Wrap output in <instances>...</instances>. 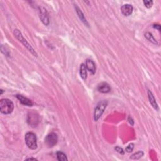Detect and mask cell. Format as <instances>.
<instances>
[{
    "label": "cell",
    "instance_id": "1",
    "mask_svg": "<svg viewBox=\"0 0 161 161\" xmlns=\"http://www.w3.org/2000/svg\"><path fill=\"white\" fill-rule=\"evenodd\" d=\"M14 109V104L11 100L2 99L0 101V111L3 114L8 115L12 113Z\"/></svg>",
    "mask_w": 161,
    "mask_h": 161
},
{
    "label": "cell",
    "instance_id": "2",
    "mask_svg": "<svg viewBox=\"0 0 161 161\" xmlns=\"http://www.w3.org/2000/svg\"><path fill=\"white\" fill-rule=\"evenodd\" d=\"M25 143L29 149L34 150L37 148V139L36 135L32 132H28L25 135Z\"/></svg>",
    "mask_w": 161,
    "mask_h": 161
},
{
    "label": "cell",
    "instance_id": "3",
    "mask_svg": "<svg viewBox=\"0 0 161 161\" xmlns=\"http://www.w3.org/2000/svg\"><path fill=\"white\" fill-rule=\"evenodd\" d=\"M13 33H14L15 36L16 37V38H17L20 42H22V44L24 45L25 47L31 52L32 54H34L35 56H37V54L36 53L35 51H34V49L32 48V46L28 43V42L25 40L24 37H23L22 33L20 32L18 29L15 30Z\"/></svg>",
    "mask_w": 161,
    "mask_h": 161
},
{
    "label": "cell",
    "instance_id": "4",
    "mask_svg": "<svg viewBox=\"0 0 161 161\" xmlns=\"http://www.w3.org/2000/svg\"><path fill=\"white\" fill-rule=\"evenodd\" d=\"M108 102L106 101H102L97 104V106L94 110V121H98V119L102 115L104 110L106 109Z\"/></svg>",
    "mask_w": 161,
    "mask_h": 161
},
{
    "label": "cell",
    "instance_id": "5",
    "mask_svg": "<svg viewBox=\"0 0 161 161\" xmlns=\"http://www.w3.org/2000/svg\"><path fill=\"white\" fill-rule=\"evenodd\" d=\"M58 137L55 133H51L45 138V143L49 147H52L57 144Z\"/></svg>",
    "mask_w": 161,
    "mask_h": 161
},
{
    "label": "cell",
    "instance_id": "6",
    "mask_svg": "<svg viewBox=\"0 0 161 161\" xmlns=\"http://www.w3.org/2000/svg\"><path fill=\"white\" fill-rule=\"evenodd\" d=\"M39 122L38 115L35 113H29L27 117V123L32 127H37Z\"/></svg>",
    "mask_w": 161,
    "mask_h": 161
},
{
    "label": "cell",
    "instance_id": "7",
    "mask_svg": "<svg viewBox=\"0 0 161 161\" xmlns=\"http://www.w3.org/2000/svg\"><path fill=\"white\" fill-rule=\"evenodd\" d=\"M39 14H40V18L43 24L45 25H48L49 24V16L47 9L43 6H40Z\"/></svg>",
    "mask_w": 161,
    "mask_h": 161
},
{
    "label": "cell",
    "instance_id": "8",
    "mask_svg": "<svg viewBox=\"0 0 161 161\" xmlns=\"http://www.w3.org/2000/svg\"><path fill=\"white\" fill-rule=\"evenodd\" d=\"M133 10V6L129 4L124 5L121 6V11L125 16H130L132 13Z\"/></svg>",
    "mask_w": 161,
    "mask_h": 161
},
{
    "label": "cell",
    "instance_id": "9",
    "mask_svg": "<svg viewBox=\"0 0 161 161\" xmlns=\"http://www.w3.org/2000/svg\"><path fill=\"white\" fill-rule=\"evenodd\" d=\"M98 90L100 93H108L111 91V88L110 85L106 83H101L98 85Z\"/></svg>",
    "mask_w": 161,
    "mask_h": 161
},
{
    "label": "cell",
    "instance_id": "10",
    "mask_svg": "<svg viewBox=\"0 0 161 161\" xmlns=\"http://www.w3.org/2000/svg\"><path fill=\"white\" fill-rule=\"evenodd\" d=\"M86 65L87 69L93 74L96 73V64L93 61L88 59L86 61V65Z\"/></svg>",
    "mask_w": 161,
    "mask_h": 161
},
{
    "label": "cell",
    "instance_id": "11",
    "mask_svg": "<svg viewBox=\"0 0 161 161\" xmlns=\"http://www.w3.org/2000/svg\"><path fill=\"white\" fill-rule=\"evenodd\" d=\"M16 96L17 98V99L20 101V102L22 104L28 106H32L33 105V103L32 102V101L28 99L27 98H25L24 96H22V95H19V94H17Z\"/></svg>",
    "mask_w": 161,
    "mask_h": 161
},
{
    "label": "cell",
    "instance_id": "12",
    "mask_svg": "<svg viewBox=\"0 0 161 161\" xmlns=\"http://www.w3.org/2000/svg\"><path fill=\"white\" fill-rule=\"evenodd\" d=\"M148 96H149V101H150V103L151 105H152V106H153L154 109L156 110H159L158 105H157V104L156 103L155 98H154L152 93L150 90H148Z\"/></svg>",
    "mask_w": 161,
    "mask_h": 161
},
{
    "label": "cell",
    "instance_id": "13",
    "mask_svg": "<svg viewBox=\"0 0 161 161\" xmlns=\"http://www.w3.org/2000/svg\"><path fill=\"white\" fill-rule=\"evenodd\" d=\"M80 75L82 79L84 80H86L87 78V69L86 65L84 64H82L80 66Z\"/></svg>",
    "mask_w": 161,
    "mask_h": 161
},
{
    "label": "cell",
    "instance_id": "14",
    "mask_svg": "<svg viewBox=\"0 0 161 161\" xmlns=\"http://www.w3.org/2000/svg\"><path fill=\"white\" fill-rule=\"evenodd\" d=\"M75 10H76L77 13V15L79 16V18L81 19V20L83 22L85 25H86L87 26H88V22L86 20V19L84 18V15L83 13V12L81 11V9L79 8L77 6H75Z\"/></svg>",
    "mask_w": 161,
    "mask_h": 161
},
{
    "label": "cell",
    "instance_id": "15",
    "mask_svg": "<svg viewBox=\"0 0 161 161\" xmlns=\"http://www.w3.org/2000/svg\"><path fill=\"white\" fill-rule=\"evenodd\" d=\"M145 37L151 43H152L154 44H157V42L154 37H153V35L150 34V32H146L145 34Z\"/></svg>",
    "mask_w": 161,
    "mask_h": 161
},
{
    "label": "cell",
    "instance_id": "16",
    "mask_svg": "<svg viewBox=\"0 0 161 161\" xmlns=\"http://www.w3.org/2000/svg\"><path fill=\"white\" fill-rule=\"evenodd\" d=\"M57 159L60 161H65L67 160V158L65 154H64L63 152H61V151H59L57 152Z\"/></svg>",
    "mask_w": 161,
    "mask_h": 161
},
{
    "label": "cell",
    "instance_id": "17",
    "mask_svg": "<svg viewBox=\"0 0 161 161\" xmlns=\"http://www.w3.org/2000/svg\"><path fill=\"white\" fill-rule=\"evenodd\" d=\"M143 156V152L142 151H139L136 153H135L134 154L130 157V159H139L140 157H142Z\"/></svg>",
    "mask_w": 161,
    "mask_h": 161
},
{
    "label": "cell",
    "instance_id": "18",
    "mask_svg": "<svg viewBox=\"0 0 161 161\" xmlns=\"http://www.w3.org/2000/svg\"><path fill=\"white\" fill-rule=\"evenodd\" d=\"M143 3L145 5L146 7L147 8H150L153 5V1H150V0H146V1H143Z\"/></svg>",
    "mask_w": 161,
    "mask_h": 161
},
{
    "label": "cell",
    "instance_id": "19",
    "mask_svg": "<svg viewBox=\"0 0 161 161\" xmlns=\"http://www.w3.org/2000/svg\"><path fill=\"white\" fill-rule=\"evenodd\" d=\"M134 149V144L133 143H130V145L128 146L126 148V152H132L133 150Z\"/></svg>",
    "mask_w": 161,
    "mask_h": 161
},
{
    "label": "cell",
    "instance_id": "20",
    "mask_svg": "<svg viewBox=\"0 0 161 161\" xmlns=\"http://www.w3.org/2000/svg\"><path fill=\"white\" fill-rule=\"evenodd\" d=\"M115 150L117 151L118 152H119L120 154H124V152H123V149H121V148L119 147H117L115 148Z\"/></svg>",
    "mask_w": 161,
    "mask_h": 161
},
{
    "label": "cell",
    "instance_id": "21",
    "mask_svg": "<svg viewBox=\"0 0 161 161\" xmlns=\"http://www.w3.org/2000/svg\"><path fill=\"white\" fill-rule=\"evenodd\" d=\"M154 28H157V30H158L159 31H160V26L158 24H156V25H154Z\"/></svg>",
    "mask_w": 161,
    "mask_h": 161
},
{
    "label": "cell",
    "instance_id": "22",
    "mask_svg": "<svg viewBox=\"0 0 161 161\" xmlns=\"http://www.w3.org/2000/svg\"><path fill=\"white\" fill-rule=\"evenodd\" d=\"M129 122L131 123V122H132V125H133V120H132V118H130V117H129Z\"/></svg>",
    "mask_w": 161,
    "mask_h": 161
},
{
    "label": "cell",
    "instance_id": "23",
    "mask_svg": "<svg viewBox=\"0 0 161 161\" xmlns=\"http://www.w3.org/2000/svg\"><path fill=\"white\" fill-rule=\"evenodd\" d=\"M27 160H37V159H35V158H29V159H27Z\"/></svg>",
    "mask_w": 161,
    "mask_h": 161
}]
</instances>
